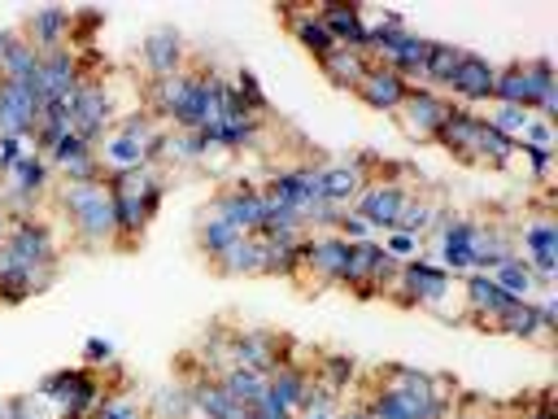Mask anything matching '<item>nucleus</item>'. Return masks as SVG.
Returning a JSON list of instances; mask_svg holds the SVG:
<instances>
[{"label": "nucleus", "mask_w": 558, "mask_h": 419, "mask_svg": "<svg viewBox=\"0 0 558 419\" xmlns=\"http://www.w3.org/2000/svg\"><path fill=\"white\" fill-rule=\"evenodd\" d=\"M344 262H349V240L336 236V231H318V236H305V240H301L296 275H314L318 288H323V284H340Z\"/></svg>", "instance_id": "nucleus-12"}, {"label": "nucleus", "mask_w": 558, "mask_h": 419, "mask_svg": "<svg viewBox=\"0 0 558 419\" xmlns=\"http://www.w3.org/2000/svg\"><path fill=\"white\" fill-rule=\"evenodd\" d=\"M13 419H65L61 406L48 397V393H17L13 397Z\"/></svg>", "instance_id": "nucleus-44"}, {"label": "nucleus", "mask_w": 558, "mask_h": 419, "mask_svg": "<svg viewBox=\"0 0 558 419\" xmlns=\"http://www.w3.org/2000/svg\"><path fill=\"white\" fill-rule=\"evenodd\" d=\"M558 87L554 83V61L549 57H527V61H510V65H497V83H493V100L497 105H519V109H532L541 92Z\"/></svg>", "instance_id": "nucleus-7"}, {"label": "nucleus", "mask_w": 558, "mask_h": 419, "mask_svg": "<svg viewBox=\"0 0 558 419\" xmlns=\"http://www.w3.org/2000/svg\"><path fill=\"white\" fill-rule=\"evenodd\" d=\"M449 105H453L449 96H440V92L414 83V87H405V96H401V105H397V122H401V131H405L410 140H436V131H440Z\"/></svg>", "instance_id": "nucleus-10"}, {"label": "nucleus", "mask_w": 558, "mask_h": 419, "mask_svg": "<svg viewBox=\"0 0 558 419\" xmlns=\"http://www.w3.org/2000/svg\"><path fill=\"white\" fill-rule=\"evenodd\" d=\"M57 236L48 223L31 218V214H13L4 240H0V262L4 266H57Z\"/></svg>", "instance_id": "nucleus-6"}, {"label": "nucleus", "mask_w": 558, "mask_h": 419, "mask_svg": "<svg viewBox=\"0 0 558 419\" xmlns=\"http://www.w3.org/2000/svg\"><path fill=\"white\" fill-rule=\"evenodd\" d=\"M462 297H466V310L475 314V327H488L501 310L514 306V297L501 292V288L493 284V275H484V271H466V275H462Z\"/></svg>", "instance_id": "nucleus-22"}, {"label": "nucleus", "mask_w": 558, "mask_h": 419, "mask_svg": "<svg viewBox=\"0 0 558 419\" xmlns=\"http://www.w3.org/2000/svg\"><path fill=\"white\" fill-rule=\"evenodd\" d=\"M231 362L235 367H253L262 375H270L279 362H296V349L283 332H270V327H244V332H231V345H227Z\"/></svg>", "instance_id": "nucleus-9"}, {"label": "nucleus", "mask_w": 558, "mask_h": 419, "mask_svg": "<svg viewBox=\"0 0 558 419\" xmlns=\"http://www.w3.org/2000/svg\"><path fill=\"white\" fill-rule=\"evenodd\" d=\"M449 288H453V279H449V271L445 266H436V262H427L423 253L418 258H410V262H401V271H397V279H392V288L384 292L388 301H397L401 310H440L445 306V297H449Z\"/></svg>", "instance_id": "nucleus-5"}, {"label": "nucleus", "mask_w": 558, "mask_h": 419, "mask_svg": "<svg viewBox=\"0 0 558 419\" xmlns=\"http://www.w3.org/2000/svg\"><path fill=\"white\" fill-rule=\"evenodd\" d=\"M262 188L275 192L279 201H288L301 218H305L310 210L323 205V192H318V166H283V170H275Z\"/></svg>", "instance_id": "nucleus-18"}, {"label": "nucleus", "mask_w": 558, "mask_h": 419, "mask_svg": "<svg viewBox=\"0 0 558 419\" xmlns=\"http://www.w3.org/2000/svg\"><path fill=\"white\" fill-rule=\"evenodd\" d=\"M209 210H214L222 223H231L240 236H257V231H262V188L248 183V179L227 183V188L209 201Z\"/></svg>", "instance_id": "nucleus-13"}, {"label": "nucleus", "mask_w": 558, "mask_h": 419, "mask_svg": "<svg viewBox=\"0 0 558 419\" xmlns=\"http://www.w3.org/2000/svg\"><path fill=\"white\" fill-rule=\"evenodd\" d=\"M100 362L105 367L113 362V340L109 336H87L83 340V367H100Z\"/></svg>", "instance_id": "nucleus-53"}, {"label": "nucleus", "mask_w": 558, "mask_h": 419, "mask_svg": "<svg viewBox=\"0 0 558 419\" xmlns=\"http://www.w3.org/2000/svg\"><path fill=\"white\" fill-rule=\"evenodd\" d=\"M39 393H48L65 419H92L96 402L105 397L100 388V375L92 367H65V371H52L39 380Z\"/></svg>", "instance_id": "nucleus-8"}, {"label": "nucleus", "mask_w": 558, "mask_h": 419, "mask_svg": "<svg viewBox=\"0 0 558 419\" xmlns=\"http://www.w3.org/2000/svg\"><path fill=\"white\" fill-rule=\"evenodd\" d=\"M318 17H323V26L331 31L336 44H344V48H362V52H366V26H371V22L362 17L357 4H323Z\"/></svg>", "instance_id": "nucleus-29"}, {"label": "nucleus", "mask_w": 558, "mask_h": 419, "mask_svg": "<svg viewBox=\"0 0 558 419\" xmlns=\"http://www.w3.org/2000/svg\"><path fill=\"white\" fill-rule=\"evenodd\" d=\"M57 205H61L78 249H87V253L118 249V214H113V196H109L105 179H96V183H61L57 188Z\"/></svg>", "instance_id": "nucleus-2"}, {"label": "nucleus", "mask_w": 558, "mask_h": 419, "mask_svg": "<svg viewBox=\"0 0 558 419\" xmlns=\"http://www.w3.org/2000/svg\"><path fill=\"white\" fill-rule=\"evenodd\" d=\"M493 83H497V65H493L488 57H480V52H462V61H458V70H453L445 96L484 105V100H493Z\"/></svg>", "instance_id": "nucleus-20"}, {"label": "nucleus", "mask_w": 558, "mask_h": 419, "mask_svg": "<svg viewBox=\"0 0 558 419\" xmlns=\"http://www.w3.org/2000/svg\"><path fill=\"white\" fill-rule=\"evenodd\" d=\"M235 240H240V231H235L231 223H222V218L205 205V214L196 218V244H201V253L209 258V266H214V262H218Z\"/></svg>", "instance_id": "nucleus-37"}, {"label": "nucleus", "mask_w": 558, "mask_h": 419, "mask_svg": "<svg viewBox=\"0 0 558 419\" xmlns=\"http://www.w3.org/2000/svg\"><path fill=\"white\" fill-rule=\"evenodd\" d=\"M375 157L371 153H353V157H344V161H327V166H318V192H323V201L327 205H353L357 201V192L366 188V166H371Z\"/></svg>", "instance_id": "nucleus-15"}, {"label": "nucleus", "mask_w": 558, "mask_h": 419, "mask_svg": "<svg viewBox=\"0 0 558 419\" xmlns=\"http://www.w3.org/2000/svg\"><path fill=\"white\" fill-rule=\"evenodd\" d=\"M405 79L397 74V70H388V65H379V61H371V70L362 74V83L353 87V96L362 100V105H371V109H379V113H397V105H401V96H405Z\"/></svg>", "instance_id": "nucleus-21"}, {"label": "nucleus", "mask_w": 558, "mask_h": 419, "mask_svg": "<svg viewBox=\"0 0 558 419\" xmlns=\"http://www.w3.org/2000/svg\"><path fill=\"white\" fill-rule=\"evenodd\" d=\"M92 419H144V415H140V406L126 393H118V397H100L96 410H92Z\"/></svg>", "instance_id": "nucleus-50"}, {"label": "nucleus", "mask_w": 558, "mask_h": 419, "mask_svg": "<svg viewBox=\"0 0 558 419\" xmlns=\"http://www.w3.org/2000/svg\"><path fill=\"white\" fill-rule=\"evenodd\" d=\"M506 258H514V240H510V231L497 227V223H475V236H471V271L493 275Z\"/></svg>", "instance_id": "nucleus-26"}, {"label": "nucleus", "mask_w": 558, "mask_h": 419, "mask_svg": "<svg viewBox=\"0 0 558 419\" xmlns=\"http://www.w3.org/2000/svg\"><path fill=\"white\" fill-rule=\"evenodd\" d=\"M148 419H196L187 384H161L148 402Z\"/></svg>", "instance_id": "nucleus-41"}, {"label": "nucleus", "mask_w": 558, "mask_h": 419, "mask_svg": "<svg viewBox=\"0 0 558 419\" xmlns=\"http://www.w3.org/2000/svg\"><path fill=\"white\" fill-rule=\"evenodd\" d=\"M427 48H432V39L427 35H414V31H405V39L379 61V65H388V70H397L410 87L423 79V65H427Z\"/></svg>", "instance_id": "nucleus-33"}, {"label": "nucleus", "mask_w": 558, "mask_h": 419, "mask_svg": "<svg viewBox=\"0 0 558 419\" xmlns=\"http://www.w3.org/2000/svg\"><path fill=\"white\" fill-rule=\"evenodd\" d=\"M379 249H384L388 258H397V262H410V258H418V253H423V240H418V236H410V231H384Z\"/></svg>", "instance_id": "nucleus-49"}, {"label": "nucleus", "mask_w": 558, "mask_h": 419, "mask_svg": "<svg viewBox=\"0 0 558 419\" xmlns=\"http://www.w3.org/2000/svg\"><path fill=\"white\" fill-rule=\"evenodd\" d=\"M466 406H458L453 410V419H497V406L493 402H484L480 393H458Z\"/></svg>", "instance_id": "nucleus-54"}, {"label": "nucleus", "mask_w": 558, "mask_h": 419, "mask_svg": "<svg viewBox=\"0 0 558 419\" xmlns=\"http://www.w3.org/2000/svg\"><path fill=\"white\" fill-rule=\"evenodd\" d=\"M13 39H17V31H0V61H4V52H9Z\"/></svg>", "instance_id": "nucleus-59"}, {"label": "nucleus", "mask_w": 558, "mask_h": 419, "mask_svg": "<svg viewBox=\"0 0 558 419\" xmlns=\"http://www.w3.org/2000/svg\"><path fill=\"white\" fill-rule=\"evenodd\" d=\"M318 70H323V79H327L331 87L353 92V87L362 83V74L371 70V57H366L362 48H344V44H336L327 57H318Z\"/></svg>", "instance_id": "nucleus-28"}, {"label": "nucleus", "mask_w": 558, "mask_h": 419, "mask_svg": "<svg viewBox=\"0 0 558 419\" xmlns=\"http://www.w3.org/2000/svg\"><path fill=\"white\" fill-rule=\"evenodd\" d=\"M161 122L148 109H131L113 122V131L96 144L100 166L113 170H135V166H157V144H161Z\"/></svg>", "instance_id": "nucleus-3"}, {"label": "nucleus", "mask_w": 558, "mask_h": 419, "mask_svg": "<svg viewBox=\"0 0 558 419\" xmlns=\"http://www.w3.org/2000/svg\"><path fill=\"white\" fill-rule=\"evenodd\" d=\"M65 105H70V127H74L87 144H100V140L113 131V122L122 118L109 79H96V74H83L78 87L65 96Z\"/></svg>", "instance_id": "nucleus-4"}, {"label": "nucleus", "mask_w": 558, "mask_h": 419, "mask_svg": "<svg viewBox=\"0 0 558 419\" xmlns=\"http://www.w3.org/2000/svg\"><path fill=\"white\" fill-rule=\"evenodd\" d=\"M484 122H488V127H497L501 135L519 140V135H523V127L532 122V109H519V105H493V113H488Z\"/></svg>", "instance_id": "nucleus-47"}, {"label": "nucleus", "mask_w": 558, "mask_h": 419, "mask_svg": "<svg viewBox=\"0 0 558 419\" xmlns=\"http://www.w3.org/2000/svg\"><path fill=\"white\" fill-rule=\"evenodd\" d=\"M519 244H523L519 258H527V266L536 271V288L549 292V288H554V271H558V227H554V218H532V223H523Z\"/></svg>", "instance_id": "nucleus-16"}, {"label": "nucleus", "mask_w": 558, "mask_h": 419, "mask_svg": "<svg viewBox=\"0 0 558 419\" xmlns=\"http://www.w3.org/2000/svg\"><path fill=\"white\" fill-rule=\"evenodd\" d=\"M445 210V201H436V196H405L401 201V214H397V223H392V231H410V236H432V227H436V214Z\"/></svg>", "instance_id": "nucleus-36"}, {"label": "nucleus", "mask_w": 558, "mask_h": 419, "mask_svg": "<svg viewBox=\"0 0 558 419\" xmlns=\"http://www.w3.org/2000/svg\"><path fill=\"white\" fill-rule=\"evenodd\" d=\"M214 271H218V275H231V279H240V275H262V244H257V236H240V240L214 262Z\"/></svg>", "instance_id": "nucleus-39"}, {"label": "nucleus", "mask_w": 558, "mask_h": 419, "mask_svg": "<svg viewBox=\"0 0 558 419\" xmlns=\"http://www.w3.org/2000/svg\"><path fill=\"white\" fill-rule=\"evenodd\" d=\"M336 236H344L349 244H353V240H375L371 223H366V218H357L353 210H340V218H336Z\"/></svg>", "instance_id": "nucleus-52"}, {"label": "nucleus", "mask_w": 558, "mask_h": 419, "mask_svg": "<svg viewBox=\"0 0 558 419\" xmlns=\"http://www.w3.org/2000/svg\"><path fill=\"white\" fill-rule=\"evenodd\" d=\"M523 419H554V406H549V388L541 393V402L532 410H523Z\"/></svg>", "instance_id": "nucleus-57"}, {"label": "nucleus", "mask_w": 558, "mask_h": 419, "mask_svg": "<svg viewBox=\"0 0 558 419\" xmlns=\"http://www.w3.org/2000/svg\"><path fill=\"white\" fill-rule=\"evenodd\" d=\"M480 122H484L480 113H471V109H462V105H449V113H445V122H440V131H436V144H440L453 161H466V166H471Z\"/></svg>", "instance_id": "nucleus-24"}, {"label": "nucleus", "mask_w": 558, "mask_h": 419, "mask_svg": "<svg viewBox=\"0 0 558 419\" xmlns=\"http://www.w3.org/2000/svg\"><path fill=\"white\" fill-rule=\"evenodd\" d=\"M514 153H519V140H510V135H501L497 127L480 122V135H475V153H471V166H480V170H506V166L514 161Z\"/></svg>", "instance_id": "nucleus-32"}, {"label": "nucleus", "mask_w": 558, "mask_h": 419, "mask_svg": "<svg viewBox=\"0 0 558 419\" xmlns=\"http://www.w3.org/2000/svg\"><path fill=\"white\" fill-rule=\"evenodd\" d=\"M353 375H357V362L349 354H323L318 367H314V384L327 388V393H336V397L353 384Z\"/></svg>", "instance_id": "nucleus-42"}, {"label": "nucleus", "mask_w": 558, "mask_h": 419, "mask_svg": "<svg viewBox=\"0 0 558 419\" xmlns=\"http://www.w3.org/2000/svg\"><path fill=\"white\" fill-rule=\"evenodd\" d=\"M471 236H475V223L471 218H449L436 231V240H440V266L445 271H458V275L471 271Z\"/></svg>", "instance_id": "nucleus-31"}, {"label": "nucleus", "mask_w": 558, "mask_h": 419, "mask_svg": "<svg viewBox=\"0 0 558 419\" xmlns=\"http://www.w3.org/2000/svg\"><path fill=\"white\" fill-rule=\"evenodd\" d=\"M83 79V52L78 48H57V52H44V70H39V87H44V100H61L78 87Z\"/></svg>", "instance_id": "nucleus-23"}, {"label": "nucleus", "mask_w": 558, "mask_h": 419, "mask_svg": "<svg viewBox=\"0 0 558 419\" xmlns=\"http://www.w3.org/2000/svg\"><path fill=\"white\" fill-rule=\"evenodd\" d=\"M44 105H48V100H44L39 92L0 79V135H22V140H31L35 127H39Z\"/></svg>", "instance_id": "nucleus-17"}, {"label": "nucleus", "mask_w": 558, "mask_h": 419, "mask_svg": "<svg viewBox=\"0 0 558 419\" xmlns=\"http://www.w3.org/2000/svg\"><path fill=\"white\" fill-rule=\"evenodd\" d=\"M214 380L227 388V397H231V402H240V406H248V410H253V406H257V397L266 393V375H262V371H253V367H235V362H231V367H227V371H218Z\"/></svg>", "instance_id": "nucleus-38"}, {"label": "nucleus", "mask_w": 558, "mask_h": 419, "mask_svg": "<svg viewBox=\"0 0 558 419\" xmlns=\"http://www.w3.org/2000/svg\"><path fill=\"white\" fill-rule=\"evenodd\" d=\"M519 153L527 157L532 179H549V170H554V148H519Z\"/></svg>", "instance_id": "nucleus-56"}, {"label": "nucleus", "mask_w": 558, "mask_h": 419, "mask_svg": "<svg viewBox=\"0 0 558 419\" xmlns=\"http://www.w3.org/2000/svg\"><path fill=\"white\" fill-rule=\"evenodd\" d=\"M462 52H466V48H458V44L432 39V48H427V65H423V79H418V83L445 96V87H449V79H453V70H458V61H462Z\"/></svg>", "instance_id": "nucleus-35"}, {"label": "nucleus", "mask_w": 558, "mask_h": 419, "mask_svg": "<svg viewBox=\"0 0 558 419\" xmlns=\"http://www.w3.org/2000/svg\"><path fill=\"white\" fill-rule=\"evenodd\" d=\"M336 415H340V397L318 388V384H310V393H305V402H301V410L292 419H336Z\"/></svg>", "instance_id": "nucleus-46"}, {"label": "nucleus", "mask_w": 558, "mask_h": 419, "mask_svg": "<svg viewBox=\"0 0 558 419\" xmlns=\"http://www.w3.org/2000/svg\"><path fill=\"white\" fill-rule=\"evenodd\" d=\"M488 327H493V332H501V336H514V340H549V336L541 332L536 301H514V306H510V310H501ZM488 327H484V332H488Z\"/></svg>", "instance_id": "nucleus-34"}, {"label": "nucleus", "mask_w": 558, "mask_h": 419, "mask_svg": "<svg viewBox=\"0 0 558 419\" xmlns=\"http://www.w3.org/2000/svg\"><path fill=\"white\" fill-rule=\"evenodd\" d=\"M366 410H371V419H418L414 410H410V402H401L392 388H384V384H375L371 393H366Z\"/></svg>", "instance_id": "nucleus-43"}, {"label": "nucleus", "mask_w": 558, "mask_h": 419, "mask_svg": "<svg viewBox=\"0 0 558 419\" xmlns=\"http://www.w3.org/2000/svg\"><path fill=\"white\" fill-rule=\"evenodd\" d=\"M70 9H35L22 26V39L35 48V52H57V48H70Z\"/></svg>", "instance_id": "nucleus-25"}, {"label": "nucleus", "mask_w": 558, "mask_h": 419, "mask_svg": "<svg viewBox=\"0 0 558 419\" xmlns=\"http://www.w3.org/2000/svg\"><path fill=\"white\" fill-rule=\"evenodd\" d=\"M105 183H109L113 214H118V249H135L166 201V175L157 166H135V170L105 175Z\"/></svg>", "instance_id": "nucleus-1"}, {"label": "nucleus", "mask_w": 558, "mask_h": 419, "mask_svg": "<svg viewBox=\"0 0 558 419\" xmlns=\"http://www.w3.org/2000/svg\"><path fill=\"white\" fill-rule=\"evenodd\" d=\"M336 419H371V410H366V402H357V406H340Z\"/></svg>", "instance_id": "nucleus-58"}, {"label": "nucleus", "mask_w": 558, "mask_h": 419, "mask_svg": "<svg viewBox=\"0 0 558 419\" xmlns=\"http://www.w3.org/2000/svg\"><path fill=\"white\" fill-rule=\"evenodd\" d=\"M410 192L397 183V179H379V183H366L362 192H357V201L349 205L357 218H366L371 223V231L379 236V231H392V223H397V214H401V201H405Z\"/></svg>", "instance_id": "nucleus-19"}, {"label": "nucleus", "mask_w": 558, "mask_h": 419, "mask_svg": "<svg viewBox=\"0 0 558 419\" xmlns=\"http://www.w3.org/2000/svg\"><path fill=\"white\" fill-rule=\"evenodd\" d=\"M52 188V166H48V157L44 153H26L9 175H4V201L13 205L9 214H26L31 205H35V196H44Z\"/></svg>", "instance_id": "nucleus-14"}, {"label": "nucleus", "mask_w": 558, "mask_h": 419, "mask_svg": "<svg viewBox=\"0 0 558 419\" xmlns=\"http://www.w3.org/2000/svg\"><path fill=\"white\" fill-rule=\"evenodd\" d=\"M187 393H192V406H196V415L201 419H248L253 410L248 406H240V402H231L227 397V388L205 371V375H196L192 384H187Z\"/></svg>", "instance_id": "nucleus-27"}, {"label": "nucleus", "mask_w": 558, "mask_h": 419, "mask_svg": "<svg viewBox=\"0 0 558 419\" xmlns=\"http://www.w3.org/2000/svg\"><path fill=\"white\" fill-rule=\"evenodd\" d=\"M519 148H554V122L532 118V122L523 127V135H519Z\"/></svg>", "instance_id": "nucleus-51"}, {"label": "nucleus", "mask_w": 558, "mask_h": 419, "mask_svg": "<svg viewBox=\"0 0 558 419\" xmlns=\"http://www.w3.org/2000/svg\"><path fill=\"white\" fill-rule=\"evenodd\" d=\"M283 22H288V31H292V39L318 61V57H327L331 48H336V39H331V31L323 26V17L314 13V9H283Z\"/></svg>", "instance_id": "nucleus-30"}, {"label": "nucleus", "mask_w": 558, "mask_h": 419, "mask_svg": "<svg viewBox=\"0 0 558 419\" xmlns=\"http://www.w3.org/2000/svg\"><path fill=\"white\" fill-rule=\"evenodd\" d=\"M196 419H201V415H196Z\"/></svg>", "instance_id": "nucleus-60"}, {"label": "nucleus", "mask_w": 558, "mask_h": 419, "mask_svg": "<svg viewBox=\"0 0 558 419\" xmlns=\"http://www.w3.org/2000/svg\"><path fill=\"white\" fill-rule=\"evenodd\" d=\"M231 87L240 92V100H244V109H248L253 118H262V113L270 109V100H266V92H262V83H257V74H253L248 65H240V74L231 79Z\"/></svg>", "instance_id": "nucleus-45"}, {"label": "nucleus", "mask_w": 558, "mask_h": 419, "mask_svg": "<svg viewBox=\"0 0 558 419\" xmlns=\"http://www.w3.org/2000/svg\"><path fill=\"white\" fill-rule=\"evenodd\" d=\"M26 153H31V148H26L22 135H0V175H9Z\"/></svg>", "instance_id": "nucleus-55"}, {"label": "nucleus", "mask_w": 558, "mask_h": 419, "mask_svg": "<svg viewBox=\"0 0 558 419\" xmlns=\"http://www.w3.org/2000/svg\"><path fill=\"white\" fill-rule=\"evenodd\" d=\"M493 284L501 288V292H510L514 301H532V292H536V271L527 266V258H506L497 271H493Z\"/></svg>", "instance_id": "nucleus-40"}, {"label": "nucleus", "mask_w": 558, "mask_h": 419, "mask_svg": "<svg viewBox=\"0 0 558 419\" xmlns=\"http://www.w3.org/2000/svg\"><path fill=\"white\" fill-rule=\"evenodd\" d=\"M70 48L74 44H92L96 39V31L105 26V13H96V9H70Z\"/></svg>", "instance_id": "nucleus-48"}, {"label": "nucleus", "mask_w": 558, "mask_h": 419, "mask_svg": "<svg viewBox=\"0 0 558 419\" xmlns=\"http://www.w3.org/2000/svg\"><path fill=\"white\" fill-rule=\"evenodd\" d=\"M140 61H144V74L148 83H161L179 70H187V39L179 26H153L140 44Z\"/></svg>", "instance_id": "nucleus-11"}]
</instances>
